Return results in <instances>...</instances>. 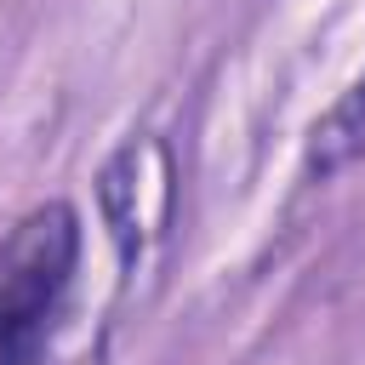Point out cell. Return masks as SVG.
<instances>
[{
	"instance_id": "1",
	"label": "cell",
	"mask_w": 365,
	"mask_h": 365,
	"mask_svg": "<svg viewBox=\"0 0 365 365\" xmlns=\"http://www.w3.org/2000/svg\"><path fill=\"white\" fill-rule=\"evenodd\" d=\"M80 274V211L46 200L17 217L0 240V365H57ZM86 365V359H74Z\"/></svg>"
},
{
	"instance_id": "2",
	"label": "cell",
	"mask_w": 365,
	"mask_h": 365,
	"mask_svg": "<svg viewBox=\"0 0 365 365\" xmlns=\"http://www.w3.org/2000/svg\"><path fill=\"white\" fill-rule=\"evenodd\" d=\"M97 205L103 222L120 245V262L131 268L165 228L171 217V160L160 137H131L97 177Z\"/></svg>"
},
{
	"instance_id": "3",
	"label": "cell",
	"mask_w": 365,
	"mask_h": 365,
	"mask_svg": "<svg viewBox=\"0 0 365 365\" xmlns=\"http://www.w3.org/2000/svg\"><path fill=\"white\" fill-rule=\"evenodd\" d=\"M354 160H365V74L314 120L308 148H302V177L308 182H331Z\"/></svg>"
}]
</instances>
